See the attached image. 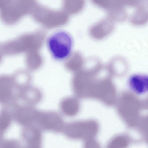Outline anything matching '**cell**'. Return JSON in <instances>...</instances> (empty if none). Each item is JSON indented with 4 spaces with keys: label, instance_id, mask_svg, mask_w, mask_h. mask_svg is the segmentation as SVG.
Masks as SVG:
<instances>
[{
    "label": "cell",
    "instance_id": "cell-4",
    "mask_svg": "<svg viewBox=\"0 0 148 148\" xmlns=\"http://www.w3.org/2000/svg\"><path fill=\"white\" fill-rule=\"evenodd\" d=\"M30 35L24 34L1 43L3 53L8 56H13L28 50L30 46Z\"/></svg>",
    "mask_w": 148,
    "mask_h": 148
},
{
    "label": "cell",
    "instance_id": "cell-2",
    "mask_svg": "<svg viewBox=\"0 0 148 148\" xmlns=\"http://www.w3.org/2000/svg\"><path fill=\"white\" fill-rule=\"evenodd\" d=\"M47 45L52 57L58 60L67 58L71 53L73 40L68 32L60 31L52 34L48 38Z\"/></svg>",
    "mask_w": 148,
    "mask_h": 148
},
{
    "label": "cell",
    "instance_id": "cell-9",
    "mask_svg": "<svg viewBox=\"0 0 148 148\" xmlns=\"http://www.w3.org/2000/svg\"><path fill=\"white\" fill-rule=\"evenodd\" d=\"M86 0H63L64 10L68 14H75L83 9Z\"/></svg>",
    "mask_w": 148,
    "mask_h": 148
},
{
    "label": "cell",
    "instance_id": "cell-14",
    "mask_svg": "<svg viewBox=\"0 0 148 148\" xmlns=\"http://www.w3.org/2000/svg\"><path fill=\"white\" fill-rule=\"evenodd\" d=\"M98 75H97V76H98Z\"/></svg>",
    "mask_w": 148,
    "mask_h": 148
},
{
    "label": "cell",
    "instance_id": "cell-5",
    "mask_svg": "<svg viewBox=\"0 0 148 148\" xmlns=\"http://www.w3.org/2000/svg\"><path fill=\"white\" fill-rule=\"evenodd\" d=\"M36 123L44 130L54 132H60L64 127L61 117L54 112H40Z\"/></svg>",
    "mask_w": 148,
    "mask_h": 148
},
{
    "label": "cell",
    "instance_id": "cell-13",
    "mask_svg": "<svg viewBox=\"0 0 148 148\" xmlns=\"http://www.w3.org/2000/svg\"><path fill=\"white\" fill-rule=\"evenodd\" d=\"M124 6L130 7H136L141 2V0H119Z\"/></svg>",
    "mask_w": 148,
    "mask_h": 148
},
{
    "label": "cell",
    "instance_id": "cell-6",
    "mask_svg": "<svg viewBox=\"0 0 148 148\" xmlns=\"http://www.w3.org/2000/svg\"><path fill=\"white\" fill-rule=\"evenodd\" d=\"M114 28V21L108 17L101 19L92 26L90 32L94 38L100 39L110 34Z\"/></svg>",
    "mask_w": 148,
    "mask_h": 148
},
{
    "label": "cell",
    "instance_id": "cell-10",
    "mask_svg": "<svg viewBox=\"0 0 148 148\" xmlns=\"http://www.w3.org/2000/svg\"><path fill=\"white\" fill-rule=\"evenodd\" d=\"M78 103L76 98H69L64 100L61 104V109L66 115L73 116L76 114L79 108Z\"/></svg>",
    "mask_w": 148,
    "mask_h": 148
},
{
    "label": "cell",
    "instance_id": "cell-11",
    "mask_svg": "<svg viewBox=\"0 0 148 148\" xmlns=\"http://www.w3.org/2000/svg\"><path fill=\"white\" fill-rule=\"evenodd\" d=\"M127 68L126 62L121 58H115L111 62L108 69L110 73L121 75L125 72Z\"/></svg>",
    "mask_w": 148,
    "mask_h": 148
},
{
    "label": "cell",
    "instance_id": "cell-1",
    "mask_svg": "<svg viewBox=\"0 0 148 148\" xmlns=\"http://www.w3.org/2000/svg\"><path fill=\"white\" fill-rule=\"evenodd\" d=\"M38 5L36 0H0V18L6 25H14L31 15Z\"/></svg>",
    "mask_w": 148,
    "mask_h": 148
},
{
    "label": "cell",
    "instance_id": "cell-3",
    "mask_svg": "<svg viewBox=\"0 0 148 148\" xmlns=\"http://www.w3.org/2000/svg\"><path fill=\"white\" fill-rule=\"evenodd\" d=\"M31 15L36 22L49 28L64 25L69 18L68 14L64 10H53L38 5Z\"/></svg>",
    "mask_w": 148,
    "mask_h": 148
},
{
    "label": "cell",
    "instance_id": "cell-15",
    "mask_svg": "<svg viewBox=\"0 0 148 148\" xmlns=\"http://www.w3.org/2000/svg\"></svg>",
    "mask_w": 148,
    "mask_h": 148
},
{
    "label": "cell",
    "instance_id": "cell-7",
    "mask_svg": "<svg viewBox=\"0 0 148 148\" xmlns=\"http://www.w3.org/2000/svg\"><path fill=\"white\" fill-rule=\"evenodd\" d=\"M147 2H140L131 15L130 21L133 25H142L146 24L148 19Z\"/></svg>",
    "mask_w": 148,
    "mask_h": 148
},
{
    "label": "cell",
    "instance_id": "cell-8",
    "mask_svg": "<svg viewBox=\"0 0 148 148\" xmlns=\"http://www.w3.org/2000/svg\"><path fill=\"white\" fill-rule=\"evenodd\" d=\"M129 85L131 90L136 94H143L148 91V77L145 75H134L130 78Z\"/></svg>",
    "mask_w": 148,
    "mask_h": 148
},
{
    "label": "cell",
    "instance_id": "cell-12",
    "mask_svg": "<svg viewBox=\"0 0 148 148\" xmlns=\"http://www.w3.org/2000/svg\"><path fill=\"white\" fill-rule=\"evenodd\" d=\"M93 3L97 6L107 9L108 8L110 0H91Z\"/></svg>",
    "mask_w": 148,
    "mask_h": 148
}]
</instances>
